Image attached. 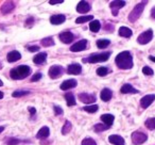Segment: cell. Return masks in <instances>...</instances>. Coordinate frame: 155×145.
I'll list each match as a JSON object with an SVG mask.
<instances>
[{
  "instance_id": "obj_1",
  "label": "cell",
  "mask_w": 155,
  "mask_h": 145,
  "mask_svg": "<svg viewBox=\"0 0 155 145\" xmlns=\"http://www.w3.org/2000/svg\"><path fill=\"white\" fill-rule=\"evenodd\" d=\"M117 66L121 69H131L133 67V57L130 51H122L119 54H117L115 59Z\"/></svg>"
},
{
  "instance_id": "obj_2",
  "label": "cell",
  "mask_w": 155,
  "mask_h": 145,
  "mask_svg": "<svg viewBox=\"0 0 155 145\" xmlns=\"http://www.w3.org/2000/svg\"><path fill=\"white\" fill-rule=\"evenodd\" d=\"M31 74V68L28 65H20L18 67H15L11 71L10 75H11V78L14 80H21L25 79Z\"/></svg>"
},
{
  "instance_id": "obj_3",
  "label": "cell",
  "mask_w": 155,
  "mask_h": 145,
  "mask_svg": "<svg viewBox=\"0 0 155 145\" xmlns=\"http://www.w3.org/2000/svg\"><path fill=\"white\" fill-rule=\"evenodd\" d=\"M110 57V51H105L102 54H91L89 57L83 59L84 63H99V62H105Z\"/></svg>"
},
{
  "instance_id": "obj_4",
  "label": "cell",
  "mask_w": 155,
  "mask_h": 145,
  "mask_svg": "<svg viewBox=\"0 0 155 145\" xmlns=\"http://www.w3.org/2000/svg\"><path fill=\"white\" fill-rule=\"evenodd\" d=\"M148 3V1H141V2L137 3V5L134 7V9L132 10V12L129 14V22H135L138 18L140 17V15L142 14L144 10V7Z\"/></svg>"
},
{
  "instance_id": "obj_5",
  "label": "cell",
  "mask_w": 155,
  "mask_h": 145,
  "mask_svg": "<svg viewBox=\"0 0 155 145\" xmlns=\"http://www.w3.org/2000/svg\"><path fill=\"white\" fill-rule=\"evenodd\" d=\"M152 39H153V30L152 29H148V30L142 32L137 37V42L140 45H146V44L150 43L152 41Z\"/></svg>"
},
{
  "instance_id": "obj_6",
  "label": "cell",
  "mask_w": 155,
  "mask_h": 145,
  "mask_svg": "<svg viewBox=\"0 0 155 145\" xmlns=\"http://www.w3.org/2000/svg\"><path fill=\"white\" fill-rule=\"evenodd\" d=\"M148 140V136L141 131H134L132 133V141L134 144H142Z\"/></svg>"
},
{
  "instance_id": "obj_7",
  "label": "cell",
  "mask_w": 155,
  "mask_h": 145,
  "mask_svg": "<svg viewBox=\"0 0 155 145\" xmlns=\"http://www.w3.org/2000/svg\"><path fill=\"white\" fill-rule=\"evenodd\" d=\"M48 74H49V77L52 79H56L58 77H61L63 74H64V68L60 65H53L49 68V71H48Z\"/></svg>"
},
{
  "instance_id": "obj_8",
  "label": "cell",
  "mask_w": 155,
  "mask_h": 145,
  "mask_svg": "<svg viewBox=\"0 0 155 145\" xmlns=\"http://www.w3.org/2000/svg\"><path fill=\"white\" fill-rule=\"evenodd\" d=\"M125 5V1L123 0H115V1H112L110 5V10H112V14L114 16H117L118 15V11L123 8Z\"/></svg>"
},
{
  "instance_id": "obj_9",
  "label": "cell",
  "mask_w": 155,
  "mask_h": 145,
  "mask_svg": "<svg viewBox=\"0 0 155 145\" xmlns=\"http://www.w3.org/2000/svg\"><path fill=\"white\" fill-rule=\"evenodd\" d=\"M87 40H81V41L77 42L75 44H73L70 47V50L72 52H79V51H83V50L86 49L87 47Z\"/></svg>"
},
{
  "instance_id": "obj_10",
  "label": "cell",
  "mask_w": 155,
  "mask_h": 145,
  "mask_svg": "<svg viewBox=\"0 0 155 145\" xmlns=\"http://www.w3.org/2000/svg\"><path fill=\"white\" fill-rule=\"evenodd\" d=\"M79 99L83 102V104H93L96 102V95L88 93H81L79 94Z\"/></svg>"
},
{
  "instance_id": "obj_11",
  "label": "cell",
  "mask_w": 155,
  "mask_h": 145,
  "mask_svg": "<svg viewBox=\"0 0 155 145\" xmlns=\"http://www.w3.org/2000/svg\"><path fill=\"white\" fill-rule=\"evenodd\" d=\"M155 100V95L154 94H150V95H146L140 99V106L142 108L147 109L148 107H150L153 104V102Z\"/></svg>"
},
{
  "instance_id": "obj_12",
  "label": "cell",
  "mask_w": 155,
  "mask_h": 145,
  "mask_svg": "<svg viewBox=\"0 0 155 145\" xmlns=\"http://www.w3.org/2000/svg\"><path fill=\"white\" fill-rule=\"evenodd\" d=\"M58 37H60V40L64 44H69L74 40V35H73V33H71L70 31H65V32L60 33Z\"/></svg>"
},
{
  "instance_id": "obj_13",
  "label": "cell",
  "mask_w": 155,
  "mask_h": 145,
  "mask_svg": "<svg viewBox=\"0 0 155 145\" xmlns=\"http://www.w3.org/2000/svg\"><path fill=\"white\" fill-rule=\"evenodd\" d=\"M67 73L70 75H80L82 73V66L78 63H73V64L68 65L67 68Z\"/></svg>"
},
{
  "instance_id": "obj_14",
  "label": "cell",
  "mask_w": 155,
  "mask_h": 145,
  "mask_svg": "<svg viewBox=\"0 0 155 145\" xmlns=\"http://www.w3.org/2000/svg\"><path fill=\"white\" fill-rule=\"evenodd\" d=\"M91 5H89L88 2H86V1H83V0L82 1H80L77 5V11L81 14L87 13V12L91 11Z\"/></svg>"
},
{
  "instance_id": "obj_15",
  "label": "cell",
  "mask_w": 155,
  "mask_h": 145,
  "mask_svg": "<svg viewBox=\"0 0 155 145\" xmlns=\"http://www.w3.org/2000/svg\"><path fill=\"white\" fill-rule=\"evenodd\" d=\"M78 85V82L75 79H69V80H65L64 82L61 85V90L63 91H66V90L73 89Z\"/></svg>"
},
{
  "instance_id": "obj_16",
  "label": "cell",
  "mask_w": 155,
  "mask_h": 145,
  "mask_svg": "<svg viewBox=\"0 0 155 145\" xmlns=\"http://www.w3.org/2000/svg\"><path fill=\"white\" fill-rule=\"evenodd\" d=\"M14 9H15V2H13V1H5L1 5V13L8 14L13 11Z\"/></svg>"
},
{
  "instance_id": "obj_17",
  "label": "cell",
  "mask_w": 155,
  "mask_h": 145,
  "mask_svg": "<svg viewBox=\"0 0 155 145\" xmlns=\"http://www.w3.org/2000/svg\"><path fill=\"white\" fill-rule=\"evenodd\" d=\"M65 20H66V16L63 14H55V15H52L50 17V22L52 25H61L65 22Z\"/></svg>"
},
{
  "instance_id": "obj_18",
  "label": "cell",
  "mask_w": 155,
  "mask_h": 145,
  "mask_svg": "<svg viewBox=\"0 0 155 145\" xmlns=\"http://www.w3.org/2000/svg\"><path fill=\"white\" fill-rule=\"evenodd\" d=\"M20 59H21V54H20V52H18L17 50H13V51L9 52L7 56V60H8V62H10V63L16 62V61L20 60Z\"/></svg>"
},
{
  "instance_id": "obj_19",
  "label": "cell",
  "mask_w": 155,
  "mask_h": 145,
  "mask_svg": "<svg viewBox=\"0 0 155 145\" xmlns=\"http://www.w3.org/2000/svg\"><path fill=\"white\" fill-rule=\"evenodd\" d=\"M108 141L110 143L114 145H124V139L122 136H118V134H112L108 136Z\"/></svg>"
},
{
  "instance_id": "obj_20",
  "label": "cell",
  "mask_w": 155,
  "mask_h": 145,
  "mask_svg": "<svg viewBox=\"0 0 155 145\" xmlns=\"http://www.w3.org/2000/svg\"><path fill=\"white\" fill-rule=\"evenodd\" d=\"M112 96H113V92L110 91V89H107V88L103 89L101 91V93H100V97H101V99L105 102H110V100L112 99Z\"/></svg>"
},
{
  "instance_id": "obj_21",
  "label": "cell",
  "mask_w": 155,
  "mask_h": 145,
  "mask_svg": "<svg viewBox=\"0 0 155 145\" xmlns=\"http://www.w3.org/2000/svg\"><path fill=\"white\" fill-rule=\"evenodd\" d=\"M120 92L122 94H136V93H138L137 90L134 89V88L132 87L131 85H129V83H125V85H123L122 87H121V89H120Z\"/></svg>"
},
{
  "instance_id": "obj_22",
  "label": "cell",
  "mask_w": 155,
  "mask_h": 145,
  "mask_svg": "<svg viewBox=\"0 0 155 145\" xmlns=\"http://www.w3.org/2000/svg\"><path fill=\"white\" fill-rule=\"evenodd\" d=\"M50 134V129L47 127V126H44V127H41V129L38 130V132H37L36 134V138L37 139H46L48 138Z\"/></svg>"
},
{
  "instance_id": "obj_23",
  "label": "cell",
  "mask_w": 155,
  "mask_h": 145,
  "mask_svg": "<svg viewBox=\"0 0 155 145\" xmlns=\"http://www.w3.org/2000/svg\"><path fill=\"white\" fill-rule=\"evenodd\" d=\"M46 59H47V54H46V52H39L38 54H36V56L33 58V62H34L35 64L39 65V64H43L46 61Z\"/></svg>"
},
{
  "instance_id": "obj_24",
  "label": "cell",
  "mask_w": 155,
  "mask_h": 145,
  "mask_svg": "<svg viewBox=\"0 0 155 145\" xmlns=\"http://www.w3.org/2000/svg\"><path fill=\"white\" fill-rule=\"evenodd\" d=\"M101 121L103 122L105 125H107V126H112V124H113V122H114V119H115V116L113 114H103V115H101Z\"/></svg>"
},
{
  "instance_id": "obj_25",
  "label": "cell",
  "mask_w": 155,
  "mask_h": 145,
  "mask_svg": "<svg viewBox=\"0 0 155 145\" xmlns=\"http://www.w3.org/2000/svg\"><path fill=\"white\" fill-rule=\"evenodd\" d=\"M65 99H66V102H67V106L71 107V106H75L77 102H75V98H74V95H73L71 92H68V93L65 94Z\"/></svg>"
},
{
  "instance_id": "obj_26",
  "label": "cell",
  "mask_w": 155,
  "mask_h": 145,
  "mask_svg": "<svg viewBox=\"0 0 155 145\" xmlns=\"http://www.w3.org/2000/svg\"><path fill=\"white\" fill-rule=\"evenodd\" d=\"M132 34H133V31L131 30L127 27H120L119 29V35L122 37H131Z\"/></svg>"
},
{
  "instance_id": "obj_27",
  "label": "cell",
  "mask_w": 155,
  "mask_h": 145,
  "mask_svg": "<svg viewBox=\"0 0 155 145\" xmlns=\"http://www.w3.org/2000/svg\"><path fill=\"white\" fill-rule=\"evenodd\" d=\"M100 28H101V24H100L99 20H91V22L89 24V29H91V31H93V32L97 33L98 31L100 30Z\"/></svg>"
},
{
  "instance_id": "obj_28",
  "label": "cell",
  "mask_w": 155,
  "mask_h": 145,
  "mask_svg": "<svg viewBox=\"0 0 155 145\" xmlns=\"http://www.w3.org/2000/svg\"><path fill=\"white\" fill-rule=\"evenodd\" d=\"M94 16L93 15H85V16H80L75 19V22L77 24H84V22H87L89 20H93Z\"/></svg>"
},
{
  "instance_id": "obj_29",
  "label": "cell",
  "mask_w": 155,
  "mask_h": 145,
  "mask_svg": "<svg viewBox=\"0 0 155 145\" xmlns=\"http://www.w3.org/2000/svg\"><path fill=\"white\" fill-rule=\"evenodd\" d=\"M110 44V40H106V39H101V40H98L97 41V47L100 48V49H103V48H106L108 45Z\"/></svg>"
},
{
  "instance_id": "obj_30",
  "label": "cell",
  "mask_w": 155,
  "mask_h": 145,
  "mask_svg": "<svg viewBox=\"0 0 155 145\" xmlns=\"http://www.w3.org/2000/svg\"><path fill=\"white\" fill-rule=\"evenodd\" d=\"M41 44L44 46V47H50V46L54 45V41L52 37H45L41 41Z\"/></svg>"
},
{
  "instance_id": "obj_31",
  "label": "cell",
  "mask_w": 155,
  "mask_h": 145,
  "mask_svg": "<svg viewBox=\"0 0 155 145\" xmlns=\"http://www.w3.org/2000/svg\"><path fill=\"white\" fill-rule=\"evenodd\" d=\"M71 128H72V125H71L70 122L65 121V124H64V126H63V128H62V133L64 134V136H66L67 133H69V132H70Z\"/></svg>"
},
{
  "instance_id": "obj_32",
  "label": "cell",
  "mask_w": 155,
  "mask_h": 145,
  "mask_svg": "<svg viewBox=\"0 0 155 145\" xmlns=\"http://www.w3.org/2000/svg\"><path fill=\"white\" fill-rule=\"evenodd\" d=\"M144 125H146V127L148 128V129L154 130L155 129V117H150V119H148L146 121V123H144Z\"/></svg>"
},
{
  "instance_id": "obj_33",
  "label": "cell",
  "mask_w": 155,
  "mask_h": 145,
  "mask_svg": "<svg viewBox=\"0 0 155 145\" xmlns=\"http://www.w3.org/2000/svg\"><path fill=\"white\" fill-rule=\"evenodd\" d=\"M110 126H107V125H103V124H96L95 127H94V130L96 132H101V131H104V130H107L110 129Z\"/></svg>"
},
{
  "instance_id": "obj_34",
  "label": "cell",
  "mask_w": 155,
  "mask_h": 145,
  "mask_svg": "<svg viewBox=\"0 0 155 145\" xmlns=\"http://www.w3.org/2000/svg\"><path fill=\"white\" fill-rule=\"evenodd\" d=\"M83 109L88 113H95L99 110V106L98 105H91V106H85Z\"/></svg>"
},
{
  "instance_id": "obj_35",
  "label": "cell",
  "mask_w": 155,
  "mask_h": 145,
  "mask_svg": "<svg viewBox=\"0 0 155 145\" xmlns=\"http://www.w3.org/2000/svg\"><path fill=\"white\" fill-rule=\"evenodd\" d=\"M108 68L107 67H104V66H101V67H98L97 68V74H98V76H100V77H104V76H106V75L108 74Z\"/></svg>"
},
{
  "instance_id": "obj_36",
  "label": "cell",
  "mask_w": 155,
  "mask_h": 145,
  "mask_svg": "<svg viewBox=\"0 0 155 145\" xmlns=\"http://www.w3.org/2000/svg\"><path fill=\"white\" fill-rule=\"evenodd\" d=\"M29 93H30V92L25 91V90H22V91H14L12 96H13V97H22V96H25V95H28Z\"/></svg>"
},
{
  "instance_id": "obj_37",
  "label": "cell",
  "mask_w": 155,
  "mask_h": 145,
  "mask_svg": "<svg viewBox=\"0 0 155 145\" xmlns=\"http://www.w3.org/2000/svg\"><path fill=\"white\" fill-rule=\"evenodd\" d=\"M81 145H97L96 141L91 138H85L84 140L82 141V144Z\"/></svg>"
},
{
  "instance_id": "obj_38",
  "label": "cell",
  "mask_w": 155,
  "mask_h": 145,
  "mask_svg": "<svg viewBox=\"0 0 155 145\" xmlns=\"http://www.w3.org/2000/svg\"><path fill=\"white\" fill-rule=\"evenodd\" d=\"M7 144L8 145H18L19 144L20 142H21V141L20 140H18V139H14V138H10V139H7Z\"/></svg>"
},
{
  "instance_id": "obj_39",
  "label": "cell",
  "mask_w": 155,
  "mask_h": 145,
  "mask_svg": "<svg viewBox=\"0 0 155 145\" xmlns=\"http://www.w3.org/2000/svg\"><path fill=\"white\" fill-rule=\"evenodd\" d=\"M41 77H43L41 73H36V74H34L32 77H31V82H36V81L41 80Z\"/></svg>"
},
{
  "instance_id": "obj_40",
  "label": "cell",
  "mask_w": 155,
  "mask_h": 145,
  "mask_svg": "<svg viewBox=\"0 0 155 145\" xmlns=\"http://www.w3.org/2000/svg\"><path fill=\"white\" fill-rule=\"evenodd\" d=\"M142 73H143L144 75H147V76H152V75H153V69L150 68L149 66H144L143 68H142Z\"/></svg>"
},
{
  "instance_id": "obj_41",
  "label": "cell",
  "mask_w": 155,
  "mask_h": 145,
  "mask_svg": "<svg viewBox=\"0 0 155 145\" xmlns=\"http://www.w3.org/2000/svg\"><path fill=\"white\" fill-rule=\"evenodd\" d=\"M53 110H54V114H55V115H62L63 113H64L63 109L61 108L60 106H54L53 107Z\"/></svg>"
},
{
  "instance_id": "obj_42",
  "label": "cell",
  "mask_w": 155,
  "mask_h": 145,
  "mask_svg": "<svg viewBox=\"0 0 155 145\" xmlns=\"http://www.w3.org/2000/svg\"><path fill=\"white\" fill-rule=\"evenodd\" d=\"M28 50L29 51H31V52H34V51H38L39 50V46H29L28 47Z\"/></svg>"
},
{
  "instance_id": "obj_43",
  "label": "cell",
  "mask_w": 155,
  "mask_h": 145,
  "mask_svg": "<svg viewBox=\"0 0 155 145\" xmlns=\"http://www.w3.org/2000/svg\"><path fill=\"white\" fill-rule=\"evenodd\" d=\"M63 2H64V0H50L49 1L50 5H60Z\"/></svg>"
},
{
  "instance_id": "obj_44",
  "label": "cell",
  "mask_w": 155,
  "mask_h": 145,
  "mask_svg": "<svg viewBox=\"0 0 155 145\" xmlns=\"http://www.w3.org/2000/svg\"><path fill=\"white\" fill-rule=\"evenodd\" d=\"M33 22H34V18H33V17H30L29 19H27V20H26V26L31 27V26L33 25Z\"/></svg>"
},
{
  "instance_id": "obj_45",
  "label": "cell",
  "mask_w": 155,
  "mask_h": 145,
  "mask_svg": "<svg viewBox=\"0 0 155 145\" xmlns=\"http://www.w3.org/2000/svg\"><path fill=\"white\" fill-rule=\"evenodd\" d=\"M29 111H30V113H31V116H33V115L36 113V109L33 108V107H29Z\"/></svg>"
},
{
  "instance_id": "obj_46",
  "label": "cell",
  "mask_w": 155,
  "mask_h": 145,
  "mask_svg": "<svg viewBox=\"0 0 155 145\" xmlns=\"http://www.w3.org/2000/svg\"><path fill=\"white\" fill-rule=\"evenodd\" d=\"M151 18L155 19V7H153L152 10H151Z\"/></svg>"
},
{
  "instance_id": "obj_47",
  "label": "cell",
  "mask_w": 155,
  "mask_h": 145,
  "mask_svg": "<svg viewBox=\"0 0 155 145\" xmlns=\"http://www.w3.org/2000/svg\"><path fill=\"white\" fill-rule=\"evenodd\" d=\"M149 59H150L151 61H153V62H155V57H153V56H150V57H149Z\"/></svg>"
},
{
  "instance_id": "obj_48",
  "label": "cell",
  "mask_w": 155,
  "mask_h": 145,
  "mask_svg": "<svg viewBox=\"0 0 155 145\" xmlns=\"http://www.w3.org/2000/svg\"><path fill=\"white\" fill-rule=\"evenodd\" d=\"M3 130H5V127H3V126H0V133H1Z\"/></svg>"
},
{
  "instance_id": "obj_49",
  "label": "cell",
  "mask_w": 155,
  "mask_h": 145,
  "mask_svg": "<svg viewBox=\"0 0 155 145\" xmlns=\"http://www.w3.org/2000/svg\"><path fill=\"white\" fill-rule=\"evenodd\" d=\"M2 98H3V93L0 91V99H2Z\"/></svg>"
},
{
  "instance_id": "obj_50",
  "label": "cell",
  "mask_w": 155,
  "mask_h": 145,
  "mask_svg": "<svg viewBox=\"0 0 155 145\" xmlns=\"http://www.w3.org/2000/svg\"><path fill=\"white\" fill-rule=\"evenodd\" d=\"M2 85H3V82H2V80L0 79V87H2Z\"/></svg>"
},
{
  "instance_id": "obj_51",
  "label": "cell",
  "mask_w": 155,
  "mask_h": 145,
  "mask_svg": "<svg viewBox=\"0 0 155 145\" xmlns=\"http://www.w3.org/2000/svg\"><path fill=\"white\" fill-rule=\"evenodd\" d=\"M1 68H2V63L0 62V69H1Z\"/></svg>"
}]
</instances>
